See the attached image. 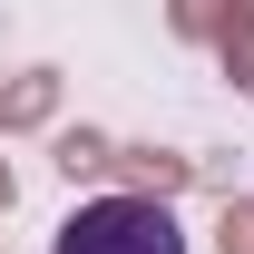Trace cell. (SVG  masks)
<instances>
[{
	"label": "cell",
	"mask_w": 254,
	"mask_h": 254,
	"mask_svg": "<svg viewBox=\"0 0 254 254\" xmlns=\"http://www.w3.org/2000/svg\"><path fill=\"white\" fill-rule=\"evenodd\" d=\"M49 254H186V225L176 205H147V195H88V205H68Z\"/></svg>",
	"instance_id": "1"
},
{
	"label": "cell",
	"mask_w": 254,
	"mask_h": 254,
	"mask_svg": "<svg viewBox=\"0 0 254 254\" xmlns=\"http://www.w3.org/2000/svg\"><path fill=\"white\" fill-rule=\"evenodd\" d=\"M10 205H20V166L0 157V215H10Z\"/></svg>",
	"instance_id": "8"
},
{
	"label": "cell",
	"mask_w": 254,
	"mask_h": 254,
	"mask_svg": "<svg viewBox=\"0 0 254 254\" xmlns=\"http://www.w3.org/2000/svg\"><path fill=\"white\" fill-rule=\"evenodd\" d=\"M215 68H225V88H235V98H254V10L235 20V39L215 49Z\"/></svg>",
	"instance_id": "6"
},
{
	"label": "cell",
	"mask_w": 254,
	"mask_h": 254,
	"mask_svg": "<svg viewBox=\"0 0 254 254\" xmlns=\"http://www.w3.org/2000/svg\"><path fill=\"white\" fill-rule=\"evenodd\" d=\"M215 254H254V195H225V215H215Z\"/></svg>",
	"instance_id": "7"
},
{
	"label": "cell",
	"mask_w": 254,
	"mask_h": 254,
	"mask_svg": "<svg viewBox=\"0 0 254 254\" xmlns=\"http://www.w3.org/2000/svg\"><path fill=\"white\" fill-rule=\"evenodd\" d=\"M245 10H254V0H176V10H166V30H176V39H205V49H225Z\"/></svg>",
	"instance_id": "5"
},
{
	"label": "cell",
	"mask_w": 254,
	"mask_h": 254,
	"mask_svg": "<svg viewBox=\"0 0 254 254\" xmlns=\"http://www.w3.org/2000/svg\"><path fill=\"white\" fill-rule=\"evenodd\" d=\"M205 176V157H176V147H157V137H137V147H118V195H147V205H176V195Z\"/></svg>",
	"instance_id": "2"
},
{
	"label": "cell",
	"mask_w": 254,
	"mask_h": 254,
	"mask_svg": "<svg viewBox=\"0 0 254 254\" xmlns=\"http://www.w3.org/2000/svg\"><path fill=\"white\" fill-rule=\"evenodd\" d=\"M49 166H59L68 186H98V176H118V137H108V127H59Z\"/></svg>",
	"instance_id": "4"
},
{
	"label": "cell",
	"mask_w": 254,
	"mask_h": 254,
	"mask_svg": "<svg viewBox=\"0 0 254 254\" xmlns=\"http://www.w3.org/2000/svg\"><path fill=\"white\" fill-rule=\"evenodd\" d=\"M59 118V68H10L0 78V137H30Z\"/></svg>",
	"instance_id": "3"
}]
</instances>
